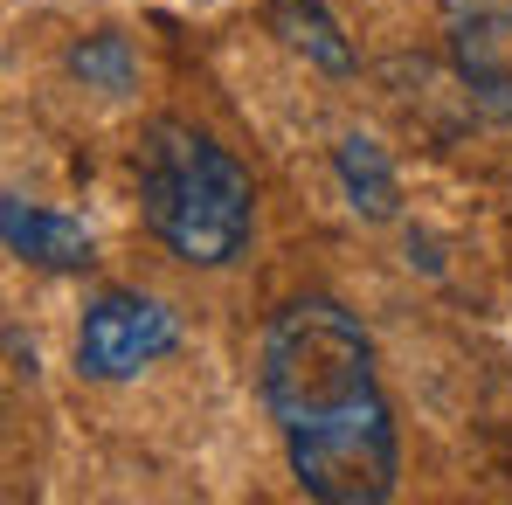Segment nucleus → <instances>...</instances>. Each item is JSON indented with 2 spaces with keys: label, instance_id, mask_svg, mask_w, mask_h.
<instances>
[{
  "label": "nucleus",
  "instance_id": "obj_1",
  "mask_svg": "<svg viewBox=\"0 0 512 505\" xmlns=\"http://www.w3.org/2000/svg\"><path fill=\"white\" fill-rule=\"evenodd\" d=\"M263 409L284 436L291 478L326 505L395 499L402 443L374 374V346L340 298L305 291L263 333Z\"/></svg>",
  "mask_w": 512,
  "mask_h": 505
},
{
  "label": "nucleus",
  "instance_id": "obj_2",
  "mask_svg": "<svg viewBox=\"0 0 512 505\" xmlns=\"http://www.w3.org/2000/svg\"><path fill=\"white\" fill-rule=\"evenodd\" d=\"M139 215L167 256L194 270H229L250 250L256 187L229 146H215L180 118H160L139 146Z\"/></svg>",
  "mask_w": 512,
  "mask_h": 505
},
{
  "label": "nucleus",
  "instance_id": "obj_3",
  "mask_svg": "<svg viewBox=\"0 0 512 505\" xmlns=\"http://www.w3.org/2000/svg\"><path fill=\"white\" fill-rule=\"evenodd\" d=\"M173 346H180L173 305L146 298V291H104L77 326V374L84 381H132L153 360H167Z\"/></svg>",
  "mask_w": 512,
  "mask_h": 505
},
{
  "label": "nucleus",
  "instance_id": "obj_4",
  "mask_svg": "<svg viewBox=\"0 0 512 505\" xmlns=\"http://www.w3.org/2000/svg\"><path fill=\"white\" fill-rule=\"evenodd\" d=\"M443 35L471 104L512 125V0H443Z\"/></svg>",
  "mask_w": 512,
  "mask_h": 505
},
{
  "label": "nucleus",
  "instance_id": "obj_5",
  "mask_svg": "<svg viewBox=\"0 0 512 505\" xmlns=\"http://www.w3.org/2000/svg\"><path fill=\"white\" fill-rule=\"evenodd\" d=\"M0 236H7V250L21 256V263H42V270H90L97 263V243H90L84 222L21 201L14 187L0 194Z\"/></svg>",
  "mask_w": 512,
  "mask_h": 505
},
{
  "label": "nucleus",
  "instance_id": "obj_6",
  "mask_svg": "<svg viewBox=\"0 0 512 505\" xmlns=\"http://www.w3.org/2000/svg\"><path fill=\"white\" fill-rule=\"evenodd\" d=\"M333 173H340V187H346V201H353V215H367V222H388V215L402 208L395 167H388V153H381L367 132H346L340 146H333Z\"/></svg>",
  "mask_w": 512,
  "mask_h": 505
},
{
  "label": "nucleus",
  "instance_id": "obj_7",
  "mask_svg": "<svg viewBox=\"0 0 512 505\" xmlns=\"http://www.w3.org/2000/svg\"><path fill=\"white\" fill-rule=\"evenodd\" d=\"M270 28H277L305 63H319L326 77H346V70H353V49H346L340 21L326 14V0H277V7H270Z\"/></svg>",
  "mask_w": 512,
  "mask_h": 505
},
{
  "label": "nucleus",
  "instance_id": "obj_8",
  "mask_svg": "<svg viewBox=\"0 0 512 505\" xmlns=\"http://www.w3.org/2000/svg\"><path fill=\"white\" fill-rule=\"evenodd\" d=\"M70 77H84L90 90H104V97H125L132 77H139V63H132V42L125 35H84L77 49H70Z\"/></svg>",
  "mask_w": 512,
  "mask_h": 505
},
{
  "label": "nucleus",
  "instance_id": "obj_9",
  "mask_svg": "<svg viewBox=\"0 0 512 505\" xmlns=\"http://www.w3.org/2000/svg\"><path fill=\"white\" fill-rule=\"evenodd\" d=\"M7 346H14V374L35 381V346H21V333H7Z\"/></svg>",
  "mask_w": 512,
  "mask_h": 505
}]
</instances>
